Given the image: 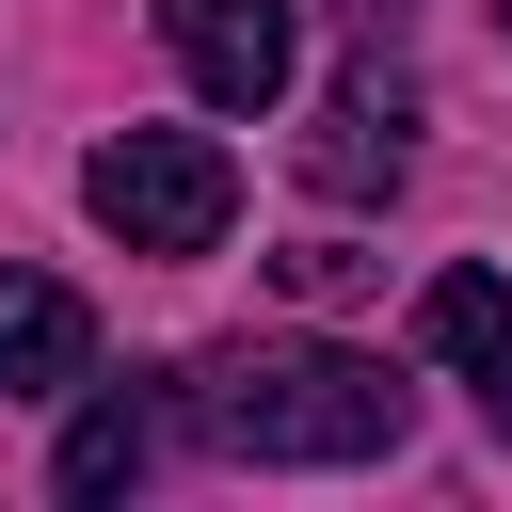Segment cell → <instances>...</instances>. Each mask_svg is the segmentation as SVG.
<instances>
[{
	"label": "cell",
	"instance_id": "6da1fadb",
	"mask_svg": "<svg viewBox=\"0 0 512 512\" xmlns=\"http://www.w3.org/2000/svg\"><path fill=\"white\" fill-rule=\"evenodd\" d=\"M176 416L224 464H384L416 432V384L384 352H336V336H240L176 384Z\"/></svg>",
	"mask_w": 512,
	"mask_h": 512
},
{
	"label": "cell",
	"instance_id": "7a4b0ae2",
	"mask_svg": "<svg viewBox=\"0 0 512 512\" xmlns=\"http://www.w3.org/2000/svg\"><path fill=\"white\" fill-rule=\"evenodd\" d=\"M80 208H96L128 256H208V240L240 224V160H224L208 128H112V144L80 160Z\"/></svg>",
	"mask_w": 512,
	"mask_h": 512
},
{
	"label": "cell",
	"instance_id": "3957f363",
	"mask_svg": "<svg viewBox=\"0 0 512 512\" xmlns=\"http://www.w3.org/2000/svg\"><path fill=\"white\" fill-rule=\"evenodd\" d=\"M160 48L192 64L208 112H272L304 80V0H160Z\"/></svg>",
	"mask_w": 512,
	"mask_h": 512
},
{
	"label": "cell",
	"instance_id": "277c9868",
	"mask_svg": "<svg viewBox=\"0 0 512 512\" xmlns=\"http://www.w3.org/2000/svg\"><path fill=\"white\" fill-rule=\"evenodd\" d=\"M96 368V304L64 272H0V400H64Z\"/></svg>",
	"mask_w": 512,
	"mask_h": 512
},
{
	"label": "cell",
	"instance_id": "5b68a950",
	"mask_svg": "<svg viewBox=\"0 0 512 512\" xmlns=\"http://www.w3.org/2000/svg\"><path fill=\"white\" fill-rule=\"evenodd\" d=\"M416 336H432V368L512 432V288L496 272H432V304H416Z\"/></svg>",
	"mask_w": 512,
	"mask_h": 512
},
{
	"label": "cell",
	"instance_id": "8992f818",
	"mask_svg": "<svg viewBox=\"0 0 512 512\" xmlns=\"http://www.w3.org/2000/svg\"><path fill=\"white\" fill-rule=\"evenodd\" d=\"M304 176H320L336 208H368V192H400V80H384V64L320 96V144H304Z\"/></svg>",
	"mask_w": 512,
	"mask_h": 512
},
{
	"label": "cell",
	"instance_id": "52a82bcc",
	"mask_svg": "<svg viewBox=\"0 0 512 512\" xmlns=\"http://www.w3.org/2000/svg\"><path fill=\"white\" fill-rule=\"evenodd\" d=\"M144 464H160V400H144V384L80 400V416H64V448H48V480H64V496H128Z\"/></svg>",
	"mask_w": 512,
	"mask_h": 512
},
{
	"label": "cell",
	"instance_id": "ba28073f",
	"mask_svg": "<svg viewBox=\"0 0 512 512\" xmlns=\"http://www.w3.org/2000/svg\"><path fill=\"white\" fill-rule=\"evenodd\" d=\"M272 272H288L304 304H336V288H368V256H352V240H304V256H272Z\"/></svg>",
	"mask_w": 512,
	"mask_h": 512
},
{
	"label": "cell",
	"instance_id": "9c48e42d",
	"mask_svg": "<svg viewBox=\"0 0 512 512\" xmlns=\"http://www.w3.org/2000/svg\"><path fill=\"white\" fill-rule=\"evenodd\" d=\"M496 32H512V0H496Z\"/></svg>",
	"mask_w": 512,
	"mask_h": 512
}]
</instances>
